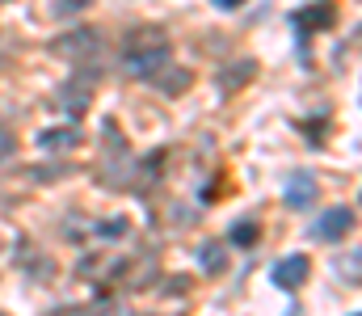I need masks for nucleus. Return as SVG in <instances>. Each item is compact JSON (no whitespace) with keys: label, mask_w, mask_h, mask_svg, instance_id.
I'll list each match as a JSON object with an SVG mask.
<instances>
[{"label":"nucleus","mask_w":362,"mask_h":316,"mask_svg":"<svg viewBox=\"0 0 362 316\" xmlns=\"http://www.w3.org/2000/svg\"><path fill=\"white\" fill-rule=\"evenodd\" d=\"M228 240H232L236 249H253V245L262 240V223H257V219H240V223H232Z\"/></svg>","instance_id":"nucleus-8"},{"label":"nucleus","mask_w":362,"mask_h":316,"mask_svg":"<svg viewBox=\"0 0 362 316\" xmlns=\"http://www.w3.org/2000/svg\"><path fill=\"white\" fill-rule=\"evenodd\" d=\"M13 152H17V139H13V135H8V131L0 127V165H4V160H8Z\"/></svg>","instance_id":"nucleus-16"},{"label":"nucleus","mask_w":362,"mask_h":316,"mask_svg":"<svg viewBox=\"0 0 362 316\" xmlns=\"http://www.w3.org/2000/svg\"><path fill=\"white\" fill-rule=\"evenodd\" d=\"M114 304H105V300H97V304H76V308H59V312L51 316H110Z\"/></svg>","instance_id":"nucleus-13"},{"label":"nucleus","mask_w":362,"mask_h":316,"mask_svg":"<svg viewBox=\"0 0 362 316\" xmlns=\"http://www.w3.org/2000/svg\"><path fill=\"white\" fill-rule=\"evenodd\" d=\"M215 4H219V8H236L240 0H215Z\"/></svg>","instance_id":"nucleus-18"},{"label":"nucleus","mask_w":362,"mask_h":316,"mask_svg":"<svg viewBox=\"0 0 362 316\" xmlns=\"http://www.w3.org/2000/svg\"><path fill=\"white\" fill-rule=\"evenodd\" d=\"M316 194H320V186H316V177L312 173H303V169H295L291 177H286V186H282V203L291 211H303L316 203Z\"/></svg>","instance_id":"nucleus-5"},{"label":"nucleus","mask_w":362,"mask_h":316,"mask_svg":"<svg viewBox=\"0 0 362 316\" xmlns=\"http://www.w3.org/2000/svg\"><path fill=\"white\" fill-rule=\"evenodd\" d=\"M122 232H131V223H127L122 215H114V219L97 223V240H122Z\"/></svg>","instance_id":"nucleus-12"},{"label":"nucleus","mask_w":362,"mask_h":316,"mask_svg":"<svg viewBox=\"0 0 362 316\" xmlns=\"http://www.w3.org/2000/svg\"><path fill=\"white\" fill-rule=\"evenodd\" d=\"M198 262H202L206 274H223V270H228V249H223V245H202V249H198Z\"/></svg>","instance_id":"nucleus-10"},{"label":"nucleus","mask_w":362,"mask_h":316,"mask_svg":"<svg viewBox=\"0 0 362 316\" xmlns=\"http://www.w3.org/2000/svg\"><path fill=\"white\" fill-rule=\"evenodd\" d=\"M0 4H4V0H0Z\"/></svg>","instance_id":"nucleus-20"},{"label":"nucleus","mask_w":362,"mask_h":316,"mask_svg":"<svg viewBox=\"0 0 362 316\" xmlns=\"http://www.w3.org/2000/svg\"><path fill=\"white\" fill-rule=\"evenodd\" d=\"M358 262H362V253H358V249H350V257H346V262L337 266V270H341V279H350V283H358Z\"/></svg>","instance_id":"nucleus-15"},{"label":"nucleus","mask_w":362,"mask_h":316,"mask_svg":"<svg viewBox=\"0 0 362 316\" xmlns=\"http://www.w3.org/2000/svg\"><path fill=\"white\" fill-rule=\"evenodd\" d=\"M350 316H358V312H350Z\"/></svg>","instance_id":"nucleus-19"},{"label":"nucleus","mask_w":362,"mask_h":316,"mask_svg":"<svg viewBox=\"0 0 362 316\" xmlns=\"http://www.w3.org/2000/svg\"><path fill=\"white\" fill-rule=\"evenodd\" d=\"M308 274H312V262L303 257V253H291V257H282L278 266H274V287L278 291H299L303 283H308Z\"/></svg>","instance_id":"nucleus-4"},{"label":"nucleus","mask_w":362,"mask_h":316,"mask_svg":"<svg viewBox=\"0 0 362 316\" xmlns=\"http://www.w3.org/2000/svg\"><path fill=\"white\" fill-rule=\"evenodd\" d=\"M64 110H68V114H76V118H81V114H85V110H89V89H85V85H81V89H64Z\"/></svg>","instance_id":"nucleus-11"},{"label":"nucleus","mask_w":362,"mask_h":316,"mask_svg":"<svg viewBox=\"0 0 362 316\" xmlns=\"http://www.w3.org/2000/svg\"><path fill=\"white\" fill-rule=\"evenodd\" d=\"M350 232H354V211H350V207L325 211V215L316 219V228H312V236H316V240H325V245H337V240H346Z\"/></svg>","instance_id":"nucleus-3"},{"label":"nucleus","mask_w":362,"mask_h":316,"mask_svg":"<svg viewBox=\"0 0 362 316\" xmlns=\"http://www.w3.org/2000/svg\"><path fill=\"white\" fill-rule=\"evenodd\" d=\"M253 76H257V64H253V59L228 64V68L219 72V89H223V93H236V89H240V85H249Z\"/></svg>","instance_id":"nucleus-7"},{"label":"nucleus","mask_w":362,"mask_h":316,"mask_svg":"<svg viewBox=\"0 0 362 316\" xmlns=\"http://www.w3.org/2000/svg\"><path fill=\"white\" fill-rule=\"evenodd\" d=\"M93 0H59V4H55V8H59V13H81V8H89Z\"/></svg>","instance_id":"nucleus-17"},{"label":"nucleus","mask_w":362,"mask_h":316,"mask_svg":"<svg viewBox=\"0 0 362 316\" xmlns=\"http://www.w3.org/2000/svg\"><path fill=\"white\" fill-rule=\"evenodd\" d=\"M0 316H4V312H0Z\"/></svg>","instance_id":"nucleus-21"},{"label":"nucleus","mask_w":362,"mask_h":316,"mask_svg":"<svg viewBox=\"0 0 362 316\" xmlns=\"http://www.w3.org/2000/svg\"><path fill=\"white\" fill-rule=\"evenodd\" d=\"M55 55H68V59H93L101 55V30H76V34H64L51 42Z\"/></svg>","instance_id":"nucleus-2"},{"label":"nucleus","mask_w":362,"mask_h":316,"mask_svg":"<svg viewBox=\"0 0 362 316\" xmlns=\"http://www.w3.org/2000/svg\"><path fill=\"white\" fill-rule=\"evenodd\" d=\"M333 17H337V8H333V4H316V8H303V13H295V25L325 30V25H333Z\"/></svg>","instance_id":"nucleus-9"},{"label":"nucleus","mask_w":362,"mask_h":316,"mask_svg":"<svg viewBox=\"0 0 362 316\" xmlns=\"http://www.w3.org/2000/svg\"><path fill=\"white\" fill-rule=\"evenodd\" d=\"M173 64V42L165 30L148 25V30H131V38L122 42V68L131 76H144V81H156L165 68Z\"/></svg>","instance_id":"nucleus-1"},{"label":"nucleus","mask_w":362,"mask_h":316,"mask_svg":"<svg viewBox=\"0 0 362 316\" xmlns=\"http://www.w3.org/2000/svg\"><path fill=\"white\" fill-rule=\"evenodd\" d=\"M189 85H194V76H189V72H173V76H165V81H160V89H165V93H185Z\"/></svg>","instance_id":"nucleus-14"},{"label":"nucleus","mask_w":362,"mask_h":316,"mask_svg":"<svg viewBox=\"0 0 362 316\" xmlns=\"http://www.w3.org/2000/svg\"><path fill=\"white\" fill-rule=\"evenodd\" d=\"M34 139H38L42 152H68V148L81 144V127H47V131H38Z\"/></svg>","instance_id":"nucleus-6"}]
</instances>
